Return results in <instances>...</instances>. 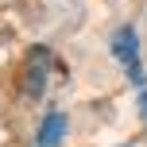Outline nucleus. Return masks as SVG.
<instances>
[{
	"label": "nucleus",
	"instance_id": "f03ea898",
	"mask_svg": "<svg viewBox=\"0 0 147 147\" xmlns=\"http://www.w3.org/2000/svg\"><path fill=\"white\" fill-rule=\"evenodd\" d=\"M51 62H54L51 47H31L27 62H23V93L27 97H43L47 78H51Z\"/></svg>",
	"mask_w": 147,
	"mask_h": 147
},
{
	"label": "nucleus",
	"instance_id": "20e7f679",
	"mask_svg": "<svg viewBox=\"0 0 147 147\" xmlns=\"http://www.w3.org/2000/svg\"><path fill=\"white\" fill-rule=\"evenodd\" d=\"M140 101H143V120H147V89H140Z\"/></svg>",
	"mask_w": 147,
	"mask_h": 147
},
{
	"label": "nucleus",
	"instance_id": "f257e3e1",
	"mask_svg": "<svg viewBox=\"0 0 147 147\" xmlns=\"http://www.w3.org/2000/svg\"><path fill=\"white\" fill-rule=\"evenodd\" d=\"M112 58L124 66V74L132 78L136 89H147L143 62H140V35H136V27H120L116 35H112Z\"/></svg>",
	"mask_w": 147,
	"mask_h": 147
},
{
	"label": "nucleus",
	"instance_id": "7ed1b4c3",
	"mask_svg": "<svg viewBox=\"0 0 147 147\" xmlns=\"http://www.w3.org/2000/svg\"><path fill=\"white\" fill-rule=\"evenodd\" d=\"M66 128H70L66 112L51 109V112H47L43 120H39V132H35V147H62V140H66Z\"/></svg>",
	"mask_w": 147,
	"mask_h": 147
}]
</instances>
